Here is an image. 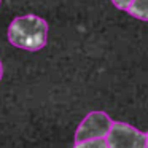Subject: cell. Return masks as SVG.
<instances>
[{
    "mask_svg": "<svg viewBox=\"0 0 148 148\" xmlns=\"http://www.w3.org/2000/svg\"><path fill=\"white\" fill-rule=\"evenodd\" d=\"M8 42L26 51H40L48 42V23L37 14L14 18L8 27Z\"/></svg>",
    "mask_w": 148,
    "mask_h": 148,
    "instance_id": "6da1fadb",
    "label": "cell"
},
{
    "mask_svg": "<svg viewBox=\"0 0 148 148\" xmlns=\"http://www.w3.org/2000/svg\"><path fill=\"white\" fill-rule=\"evenodd\" d=\"M105 138L108 148H145L147 134L140 132L131 124L113 121L112 129Z\"/></svg>",
    "mask_w": 148,
    "mask_h": 148,
    "instance_id": "7a4b0ae2",
    "label": "cell"
},
{
    "mask_svg": "<svg viewBox=\"0 0 148 148\" xmlns=\"http://www.w3.org/2000/svg\"><path fill=\"white\" fill-rule=\"evenodd\" d=\"M112 118L105 112H91L83 118L75 132V142L105 138L112 129Z\"/></svg>",
    "mask_w": 148,
    "mask_h": 148,
    "instance_id": "3957f363",
    "label": "cell"
},
{
    "mask_svg": "<svg viewBox=\"0 0 148 148\" xmlns=\"http://www.w3.org/2000/svg\"><path fill=\"white\" fill-rule=\"evenodd\" d=\"M127 13L137 19L148 23V0H134L127 8Z\"/></svg>",
    "mask_w": 148,
    "mask_h": 148,
    "instance_id": "277c9868",
    "label": "cell"
},
{
    "mask_svg": "<svg viewBox=\"0 0 148 148\" xmlns=\"http://www.w3.org/2000/svg\"><path fill=\"white\" fill-rule=\"evenodd\" d=\"M73 148H108L107 138H92V140L75 142Z\"/></svg>",
    "mask_w": 148,
    "mask_h": 148,
    "instance_id": "5b68a950",
    "label": "cell"
},
{
    "mask_svg": "<svg viewBox=\"0 0 148 148\" xmlns=\"http://www.w3.org/2000/svg\"><path fill=\"white\" fill-rule=\"evenodd\" d=\"M112 2H113V5H115L116 8L127 11V8L131 7V3L134 2V0H112Z\"/></svg>",
    "mask_w": 148,
    "mask_h": 148,
    "instance_id": "8992f818",
    "label": "cell"
},
{
    "mask_svg": "<svg viewBox=\"0 0 148 148\" xmlns=\"http://www.w3.org/2000/svg\"><path fill=\"white\" fill-rule=\"evenodd\" d=\"M3 77V65H2V61H0V80Z\"/></svg>",
    "mask_w": 148,
    "mask_h": 148,
    "instance_id": "52a82bcc",
    "label": "cell"
},
{
    "mask_svg": "<svg viewBox=\"0 0 148 148\" xmlns=\"http://www.w3.org/2000/svg\"><path fill=\"white\" fill-rule=\"evenodd\" d=\"M145 148H148V134H147V140H145Z\"/></svg>",
    "mask_w": 148,
    "mask_h": 148,
    "instance_id": "ba28073f",
    "label": "cell"
},
{
    "mask_svg": "<svg viewBox=\"0 0 148 148\" xmlns=\"http://www.w3.org/2000/svg\"><path fill=\"white\" fill-rule=\"evenodd\" d=\"M0 5H2V0H0Z\"/></svg>",
    "mask_w": 148,
    "mask_h": 148,
    "instance_id": "9c48e42d",
    "label": "cell"
}]
</instances>
